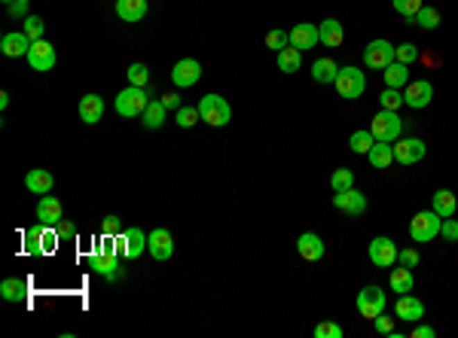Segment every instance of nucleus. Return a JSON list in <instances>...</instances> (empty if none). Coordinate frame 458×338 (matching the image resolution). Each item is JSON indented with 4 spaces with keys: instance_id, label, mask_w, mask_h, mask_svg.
Segmentation results:
<instances>
[{
    "instance_id": "obj_1",
    "label": "nucleus",
    "mask_w": 458,
    "mask_h": 338,
    "mask_svg": "<svg viewBox=\"0 0 458 338\" xmlns=\"http://www.w3.org/2000/svg\"><path fill=\"white\" fill-rule=\"evenodd\" d=\"M22 241H25V253H28V256H49V253H56L61 238H58V232H56L52 226H43V222H37V226L25 229Z\"/></svg>"
},
{
    "instance_id": "obj_2",
    "label": "nucleus",
    "mask_w": 458,
    "mask_h": 338,
    "mask_svg": "<svg viewBox=\"0 0 458 338\" xmlns=\"http://www.w3.org/2000/svg\"><path fill=\"white\" fill-rule=\"evenodd\" d=\"M198 116H202V122H208L211 128H223L229 125V119H232V107H229L226 98L220 95H205L202 101H198Z\"/></svg>"
},
{
    "instance_id": "obj_3",
    "label": "nucleus",
    "mask_w": 458,
    "mask_h": 338,
    "mask_svg": "<svg viewBox=\"0 0 458 338\" xmlns=\"http://www.w3.org/2000/svg\"><path fill=\"white\" fill-rule=\"evenodd\" d=\"M147 89L141 86H128L117 95V113L126 119H141V113L147 110Z\"/></svg>"
},
{
    "instance_id": "obj_4",
    "label": "nucleus",
    "mask_w": 458,
    "mask_h": 338,
    "mask_svg": "<svg viewBox=\"0 0 458 338\" xmlns=\"http://www.w3.org/2000/svg\"><path fill=\"white\" fill-rule=\"evenodd\" d=\"M370 132L376 141H385V143H394L403 132V119L397 116V110H379L370 122Z\"/></svg>"
},
{
    "instance_id": "obj_5",
    "label": "nucleus",
    "mask_w": 458,
    "mask_h": 338,
    "mask_svg": "<svg viewBox=\"0 0 458 338\" xmlns=\"http://www.w3.org/2000/svg\"><path fill=\"white\" fill-rule=\"evenodd\" d=\"M440 217L434 211H418L416 217L409 220V238L416 244H427V241H434V238L440 235Z\"/></svg>"
},
{
    "instance_id": "obj_6",
    "label": "nucleus",
    "mask_w": 458,
    "mask_h": 338,
    "mask_svg": "<svg viewBox=\"0 0 458 338\" xmlns=\"http://www.w3.org/2000/svg\"><path fill=\"white\" fill-rule=\"evenodd\" d=\"M366 89V76L357 71V67H339V73H336V91H339L342 98H361Z\"/></svg>"
},
{
    "instance_id": "obj_7",
    "label": "nucleus",
    "mask_w": 458,
    "mask_h": 338,
    "mask_svg": "<svg viewBox=\"0 0 458 338\" xmlns=\"http://www.w3.org/2000/svg\"><path fill=\"white\" fill-rule=\"evenodd\" d=\"M357 311H361L364 320H376L382 311H385V290L382 287H364L361 293H357Z\"/></svg>"
},
{
    "instance_id": "obj_8",
    "label": "nucleus",
    "mask_w": 458,
    "mask_h": 338,
    "mask_svg": "<svg viewBox=\"0 0 458 338\" xmlns=\"http://www.w3.org/2000/svg\"><path fill=\"white\" fill-rule=\"evenodd\" d=\"M89 268H92V272H95V274H101V278L104 281H117L119 278V256H117V253H113V250H92L89 253Z\"/></svg>"
},
{
    "instance_id": "obj_9",
    "label": "nucleus",
    "mask_w": 458,
    "mask_h": 338,
    "mask_svg": "<svg viewBox=\"0 0 458 338\" xmlns=\"http://www.w3.org/2000/svg\"><path fill=\"white\" fill-rule=\"evenodd\" d=\"M425 159V141H418V137H397L394 141V162L397 165H403V168H409V165H416V162H422Z\"/></svg>"
},
{
    "instance_id": "obj_10",
    "label": "nucleus",
    "mask_w": 458,
    "mask_h": 338,
    "mask_svg": "<svg viewBox=\"0 0 458 338\" xmlns=\"http://www.w3.org/2000/svg\"><path fill=\"white\" fill-rule=\"evenodd\" d=\"M25 58H28L31 71L46 73V71H52V67H56V46L46 43V40H34V43H31V52H28Z\"/></svg>"
},
{
    "instance_id": "obj_11",
    "label": "nucleus",
    "mask_w": 458,
    "mask_h": 338,
    "mask_svg": "<svg viewBox=\"0 0 458 338\" xmlns=\"http://www.w3.org/2000/svg\"><path fill=\"white\" fill-rule=\"evenodd\" d=\"M391 61H394V46L388 40L366 43V49H364V64L366 67H373V71H385Z\"/></svg>"
},
{
    "instance_id": "obj_12",
    "label": "nucleus",
    "mask_w": 458,
    "mask_h": 338,
    "mask_svg": "<svg viewBox=\"0 0 458 338\" xmlns=\"http://www.w3.org/2000/svg\"><path fill=\"white\" fill-rule=\"evenodd\" d=\"M431 101H434V86L427 80H412V82H407L403 104H407L409 110H425Z\"/></svg>"
},
{
    "instance_id": "obj_13",
    "label": "nucleus",
    "mask_w": 458,
    "mask_h": 338,
    "mask_svg": "<svg viewBox=\"0 0 458 338\" xmlns=\"http://www.w3.org/2000/svg\"><path fill=\"white\" fill-rule=\"evenodd\" d=\"M198 80H202V64H198L196 58H180L178 64L171 67V82L178 89H189V86H196Z\"/></svg>"
},
{
    "instance_id": "obj_14",
    "label": "nucleus",
    "mask_w": 458,
    "mask_h": 338,
    "mask_svg": "<svg viewBox=\"0 0 458 338\" xmlns=\"http://www.w3.org/2000/svg\"><path fill=\"white\" fill-rule=\"evenodd\" d=\"M147 253L156 263H165V259H171L174 253V238L168 229H153V232L147 235Z\"/></svg>"
},
{
    "instance_id": "obj_15",
    "label": "nucleus",
    "mask_w": 458,
    "mask_h": 338,
    "mask_svg": "<svg viewBox=\"0 0 458 338\" xmlns=\"http://www.w3.org/2000/svg\"><path fill=\"white\" fill-rule=\"evenodd\" d=\"M333 207H336V211H342L346 217H361V213L366 211V195L351 186L346 192H336V195H333Z\"/></svg>"
},
{
    "instance_id": "obj_16",
    "label": "nucleus",
    "mask_w": 458,
    "mask_h": 338,
    "mask_svg": "<svg viewBox=\"0 0 458 338\" xmlns=\"http://www.w3.org/2000/svg\"><path fill=\"white\" fill-rule=\"evenodd\" d=\"M370 263L376 268H391L397 263V244L391 238H373L370 241Z\"/></svg>"
},
{
    "instance_id": "obj_17",
    "label": "nucleus",
    "mask_w": 458,
    "mask_h": 338,
    "mask_svg": "<svg viewBox=\"0 0 458 338\" xmlns=\"http://www.w3.org/2000/svg\"><path fill=\"white\" fill-rule=\"evenodd\" d=\"M37 220L43 226H58L65 220V207H61L56 195H40V202H37Z\"/></svg>"
},
{
    "instance_id": "obj_18",
    "label": "nucleus",
    "mask_w": 458,
    "mask_h": 338,
    "mask_svg": "<svg viewBox=\"0 0 458 338\" xmlns=\"http://www.w3.org/2000/svg\"><path fill=\"white\" fill-rule=\"evenodd\" d=\"M31 37L25 30H12V34H3V40H0V52H3L6 58H19V55H28L31 52Z\"/></svg>"
},
{
    "instance_id": "obj_19",
    "label": "nucleus",
    "mask_w": 458,
    "mask_h": 338,
    "mask_svg": "<svg viewBox=\"0 0 458 338\" xmlns=\"http://www.w3.org/2000/svg\"><path fill=\"white\" fill-rule=\"evenodd\" d=\"M321 43V34L318 28L312 25V21H300V25L290 28V46H296V49H312V46Z\"/></svg>"
},
{
    "instance_id": "obj_20",
    "label": "nucleus",
    "mask_w": 458,
    "mask_h": 338,
    "mask_svg": "<svg viewBox=\"0 0 458 338\" xmlns=\"http://www.w3.org/2000/svg\"><path fill=\"white\" fill-rule=\"evenodd\" d=\"M394 314L400 320H407V323H418V320L425 317V305L418 302L416 296H397V302H394Z\"/></svg>"
},
{
    "instance_id": "obj_21",
    "label": "nucleus",
    "mask_w": 458,
    "mask_h": 338,
    "mask_svg": "<svg viewBox=\"0 0 458 338\" xmlns=\"http://www.w3.org/2000/svg\"><path fill=\"white\" fill-rule=\"evenodd\" d=\"M296 250H300V256L305 263H318V259H324V241H321V235L315 232H303L296 238Z\"/></svg>"
},
{
    "instance_id": "obj_22",
    "label": "nucleus",
    "mask_w": 458,
    "mask_h": 338,
    "mask_svg": "<svg viewBox=\"0 0 458 338\" xmlns=\"http://www.w3.org/2000/svg\"><path fill=\"white\" fill-rule=\"evenodd\" d=\"M104 116V98L101 95H86L80 98V122H86V125H95V122H101Z\"/></svg>"
},
{
    "instance_id": "obj_23",
    "label": "nucleus",
    "mask_w": 458,
    "mask_h": 338,
    "mask_svg": "<svg viewBox=\"0 0 458 338\" xmlns=\"http://www.w3.org/2000/svg\"><path fill=\"white\" fill-rule=\"evenodd\" d=\"M431 211L437 213L440 220H449V217H455L458 213V198L452 195L449 189H440V192H434V204H431Z\"/></svg>"
},
{
    "instance_id": "obj_24",
    "label": "nucleus",
    "mask_w": 458,
    "mask_h": 338,
    "mask_svg": "<svg viewBox=\"0 0 458 338\" xmlns=\"http://www.w3.org/2000/svg\"><path fill=\"white\" fill-rule=\"evenodd\" d=\"M117 15L128 25H135L147 15V0H117Z\"/></svg>"
},
{
    "instance_id": "obj_25",
    "label": "nucleus",
    "mask_w": 458,
    "mask_h": 338,
    "mask_svg": "<svg viewBox=\"0 0 458 338\" xmlns=\"http://www.w3.org/2000/svg\"><path fill=\"white\" fill-rule=\"evenodd\" d=\"M318 34H321V43L330 46V49H336V46H342V40H346V30H342V21L336 19H324L318 25Z\"/></svg>"
},
{
    "instance_id": "obj_26",
    "label": "nucleus",
    "mask_w": 458,
    "mask_h": 338,
    "mask_svg": "<svg viewBox=\"0 0 458 338\" xmlns=\"http://www.w3.org/2000/svg\"><path fill=\"white\" fill-rule=\"evenodd\" d=\"M122 238H126V259H141V253L147 250V235L137 226H128Z\"/></svg>"
},
{
    "instance_id": "obj_27",
    "label": "nucleus",
    "mask_w": 458,
    "mask_h": 338,
    "mask_svg": "<svg viewBox=\"0 0 458 338\" xmlns=\"http://www.w3.org/2000/svg\"><path fill=\"white\" fill-rule=\"evenodd\" d=\"M0 296L6 299V302L19 305L28 299V281L25 278H6L3 283H0Z\"/></svg>"
},
{
    "instance_id": "obj_28",
    "label": "nucleus",
    "mask_w": 458,
    "mask_h": 338,
    "mask_svg": "<svg viewBox=\"0 0 458 338\" xmlns=\"http://www.w3.org/2000/svg\"><path fill=\"white\" fill-rule=\"evenodd\" d=\"M52 183H56L52 174L43 171V168H34V171H28V177H25V186H28V192H34V195H49Z\"/></svg>"
},
{
    "instance_id": "obj_29",
    "label": "nucleus",
    "mask_w": 458,
    "mask_h": 338,
    "mask_svg": "<svg viewBox=\"0 0 458 338\" xmlns=\"http://www.w3.org/2000/svg\"><path fill=\"white\" fill-rule=\"evenodd\" d=\"M366 159H370V165L376 168V171H385V168L394 162V147L391 143H385V141H376L373 143V150L366 152Z\"/></svg>"
},
{
    "instance_id": "obj_30",
    "label": "nucleus",
    "mask_w": 458,
    "mask_h": 338,
    "mask_svg": "<svg viewBox=\"0 0 458 338\" xmlns=\"http://www.w3.org/2000/svg\"><path fill=\"white\" fill-rule=\"evenodd\" d=\"M412 283H416V278H412V268H407V265L394 268L391 278H388V287H391V293H397V296L412 293Z\"/></svg>"
},
{
    "instance_id": "obj_31",
    "label": "nucleus",
    "mask_w": 458,
    "mask_h": 338,
    "mask_svg": "<svg viewBox=\"0 0 458 338\" xmlns=\"http://www.w3.org/2000/svg\"><path fill=\"white\" fill-rule=\"evenodd\" d=\"M165 113H168V107H165L162 101H150V104H147V110L141 113V125H144V128H150V132H156V128H162Z\"/></svg>"
},
{
    "instance_id": "obj_32",
    "label": "nucleus",
    "mask_w": 458,
    "mask_h": 338,
    "mask_svg": "<svg viewBox=\"0 0 458 338\" xmlns=\"http://www.w3.org/2000/svg\"><path fill=\"white\" fill-rule=\"evenodd\" d=\"M275 61H278V71L281 73H296L303 67V52L296 49V46H285Z\"/></svg>"
},
{
    "instance_id": "obj_33",
    "label": "nucleus",
    "mask_w": 458,
    "mask_h": 338,
    "mask_svg": "<svg viewBox=\"0 0 458 338\" xmlns=\"http://www.w3.org/2000/svg\"><path fill=\"white\" fill-rule=\"evenodd\" d=\"M336 73H339V67H336L333 58H318L315 64H312V80L321 82V86H327V82H336Z\"/></svg>"
},
{
    "instance_id": "obj_34",
    "label": "nucleus",
    "mask_w": 458,
    "mask_h": 338,
    "mask_svg": "<svg viewBox=\"0 0 458 338\" xmlns=\"http://www.w3.org/2000/svg\"><path fill=\"white\" fill-rule=\"evenodd\" d=\"M409 82V67L400 64V61H391V64L385 67V86L388 89H403Z\"/></svg>"
},
{
    "instance_id": "obj_35",
    "label": "nucleus",
    "mask_w": 458,
    "mask_h": 338,
    "mask_svg": "<svg viewBox=\"0 0 458 338\" xmlns=\"http://www.w3.org/2000/svg\"><path fill=\"white\" fill-rule=\"evenodd\" d=\"M373 143H376V137H373V132H370V128H361V132H355V134H351L348 147H351V152H357V156H366V152L373 150Z\"/></svg>"
},
{
    "instance_id": "obj_36",
    "label": "nucleus",
    "mask_w": 458,
    "mask_h": 338,
    "mask_svg": "<svg viewBox=\"0 0 458 338\" xmlns=\"http://www.w3.org/2000/svg\"><path fill=\"white\" fill-rule=\"evenodd\" d=\"M330 186H333V192L351 189L355 186V171H351V168H336L333 177H330Z\"/></svg>"
},
{
    "instance_id": "obj_37",
    "label": "nucleus",
    "mask_w": 458,
    "mask_h": 338,
    "mask_svg": "<svg viewBox=\"0 0 458 338\" xmlns=\"http://www.w3.org/2000/svg\"><path fill=\"white\" fill-rule=\"evenodd\" d=\"M412 21H416L418 28H425V30H434V28H440V12L434 10V6H422Z\"/></svg>"
},
{
    "instance_id": "obj_38",
    "label": "nucleus",
    "mask_w": 458,
    "mask_h": 338,
    "mask_svg": "<svg viewBox=\"0 0 458 338\" xmlns=\"http://www.w3.org/2000/svg\"><path fill=\"white\" fill-rule=\"evenodd\" d=\"M379 104H382V110H400L403 107V95H400V89H382V95H379Z\"/></svg>"
},
{
    "instance_id": "obj_39",
    "label": "nucleus",
    "mask_w": 458,
    "mask_h": 338,
    "mask_svg": "<svg viewBox=\"0 0 458 338\" xmlns=\"http://www.w3.org/2000/svg\"><path fill=\"white\" fill-rule=\"evenodd\" d=\"M391 3H394V10L397 12H400L403 15V19H407V21H412V19H416V15H418V10H422V0H391Z\"/></svg>"
},
{
    "instance_id": "obj_40",
    "label": "nucleus",
    "mask_w": 458,
    "mask_h": 338,
    "mask_svg": "<svg viewBox=\"0 0 458 338\" xmlns=\"http://www.w3.org/2000/svg\"><path fill=\"white\" fill-rule=\"evenodd\" d=\"M122 232H126V229H122V220L117 217V213H107V217L101 220V238H117Z\"/></svg>"
},
{
    "instance_id": "obj_41",
    "label": "nucleus",
    "mask_w": 458,
    "mask_h": 338,
    "mask_svg": "<svg viewBox=\"0 0 458 338\" xmlns=\"http://www.w3.org/2000/svg\"><path fill=\"white\" fill-rule=\"evenodd\" d=\"M266 46L275 49V52H281L285 46H290V30H281V28L269 30V34H266Z\"/></svg>"
},
{
    "instance_id": "obj_42",
    "label": "nucleus",
    "mask_w": 458,
    "mask_h": 338,
    "mask_svg": "<svg viewBox=\"0 0 458 338\" xmlns=\"http://www.w3.org/2000/svg\"><path fill=\"white\" fill-rule=\"evenodd\" d=\"M418 58V46H412V43H400V46H394V61H400V64H412V61Z\"/></svg>"
},
{
    "instance_id": "obj_43",
    "label": "nucleus",
    "mask_w": 458,
    "mask_h": 338,
    "mask_svg": "<svg viewBox=\"0 0 458 338\" xmlns=\"http://www.w3.org/2000/svg\"><path fill=\"white\" fill-rule=\"evenodd\" d=\"M25 34L31 37V40H43V30H46V25H43V19L40 15H25Z\"/></svg>"
},
{
    "instance_id": "obj_44",
    "label": "nucleus",
    "mask_w": 458,
    "mask_h": 338,
    "mask_svg": "<svg viewBox=\"0 0 458 338\" xmlns=\"http://www.w3.org/2000/svg\"><path fill=\"white\" fill-rule=\"evenodd\" d=\"M128 86H147V80H150V71H147V64H132L128 67Z\"/></svg>"
},
{
    "instance_id": "obj_45",
    "label": "nucleus",
    "mask_w": 458,
    "mask_h": 338,
    "mask_svg": "<svg viewBox=\"0 0 458 338\" xmlns=\"http://www.w3.org/2000/svg\"><path fill=\"white\" fill-rule=\"evenodd\" d=\"M312 335H315V338H342V326L339 323H330V320H321Z\"/></svg>"
},
{
    "instance_id": "obj_46",
    "label": "nucleus",
    "mask_w": 458,
    "mask_h": 338,
    "mask_svg": "<svg viewBox=\"0 0 458 338\" xmlns=\"http://www.w3.org/2000/svg\"><path fill=\"white\" fill-rule=\"evenodd\" d=\"M198 119H202L198 116V107H180L178 110V125L180 128H193Z\"/></svg>"
},
{
    "instance_id": "obj_47",
    "label": "nucleus",
    "mask_w": 458,
    "mask_h": 338,
    "mask_svg": "<svg viewBox=\"0 0 458 338\" xmlns=\"http://www.w3.org/2000/svg\"><path fill=\"white\" fill-rule=\"evenodd\" d=\"M418 250H412V247H407V250H397V263L400 265H407V268H416L418 265Z\"/></svg>"
},
{
    "instance_id": "obj_48",
    "label": "nucleus",
    "mask_w": 458,
    "mask_h": 338,
    "mask_svg": "<svg viewBox=\"0 0 458 338\" xmlns=\"http://www.w3.org/2000/svg\"><path fill=\"white\" fill-rule=\"evenodd\" d=\"M440 238H446V241H458V220H443L440 222Z\"/></svg>"
},
{
    "instance_id": "obj_49",
    "label": "nucleus",
    "mask_w": 458,
    "mask_h": 338,
    "mask_svg": "<svg viewBox=\"0 0 458 338\" xmlns=\"http://www.w3.org/2000/svg\"><path fill=\"white\" fill-rule=\"evenodd\" d=\"M373 326H376V332H379V335H391V332H394V320H391V317H385V311H382L379 317L373 320Z\"/></svg>"
},
{
    "instance_id": "obj_50",
    "label": "nucleus",
    "mask_w": 458,
    "mask_h": 338,
    "mask_svg": "<svg viewBox=\"0 0 458 338\" xmlns=\"http://www.w3.org/2000/svg\"><path fill=\"white\" fill-rule=\"evenodd\" d=\"M56 232H58L61 241H74V238H76V226H74V222H67V220H61L58 226H56Z\"/></svg>"
},
{
    "instance_id": "obj_51",
    "label": "nucleus",
    "mask_w": 458,
    "mask_h": 338,
    "mask_svg": "<svg viewBox=\"0 0 458 338\" xmlns=\"http://www.w3.org/2000/svg\"><path fill=\"white\" fill-rule=\"evenodd\" d=\"M28 3H31V0H12V3H10V15H12V19L28 15Z\"/></svg>"
},
{
    "instance_id": "obj_52",
    "label": "nucleus",
    "mask_w": 458,
    "mask_h": 338,
    "mask_svg": "<svg viewBox=\"0 0 458 338\" xmlns=\"http://www.w3.org/2000/svg\"><path fill=\"white\" fill-rule=\"evenodd\" d=\"M409 338H434V326H425L422 320L416 323V329L409 332Z\"/></svg>"
},
{
    "instance_id": "obj_53",
    "label": "nucleus",
    "mask_w": 458,
    "mask_h": 338,
    "mask_svg": "<svg viewBox=\"0 0 458 338\" xmlns=\"http://www.w3.org/2000/svg\"><path fill=\"white\" fill-rule=\"evenodd\" d=\"M162 104L168 107V110H180V107H183V104H180V95H174V91H171V95H165V98H162Z\"/></svg>"
},
{
    "instance_id": "obj_54",
    "label": "nucleus",
    "mask_w": 458,
    "mask_h": 338,
    "mask_svg": "<svg viewBox=\"0 0 458 338\" xmlns=\"http://www.w3.org/2000/svg\"><path fill=\"white\" fill-rule=\"evenodd\" d=\"M6 107H10V95H6V91H0V110H6Z\"/></svg>"
},
{
    "instance_id": "obj_55",
    "label": "nucleus",
    "mask_w": 458,
    "mask_h": 338,
    "mask_svg": "<svg viewBox=\"0 0 458 338\" xmlns=\"http://www.w3.org/2000/svg\"><path fill=\"white\" fill-rule=\"evenodd\" d=\"M3 3H12V0H3Z\"/></svg>"
}]
</instances>
